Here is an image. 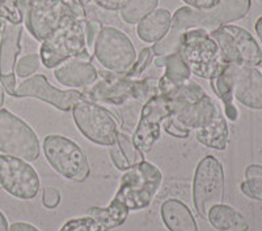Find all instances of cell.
<instances>
[{
  "mask_svg": "<svg viewBox=\"0 0 262 231\" xmlns=\"http://www.w3.org/2000/svg\"><path fill=\"white\" fill-rule=\"evenodd\" d=\"M210 81L226 107L227 118L232 122L238 116L233 99L252 110H262V72L256 67L227 63L221 73Z\"/></svg>",
  "mask_w": 262,
  "mask_h": 231,
  "instance_id": "cell-1",
  "label": "cell"
},
{
  "mask_svg": "<svg viewBox=\"0 0 262 231\" xmlns=\"http://www.w3.org/2000/svg\"><path fill=\"white\" fill-rule=\"evenodd\" d=\"M86 18L66 17L50 36L42 41L39 58L46 68H54L72 58L92 62L86 46Z\"/></svg>",
  "mask_w": 262,
  "mask_h": 231,
  "instance_id": "cell-2",
  "label": "cell"
},
{
  "mask_svg": "<svg viewBox=\"0 0 262 231\" xmlns=\"http://www.w3.org/2000/svg\"><path fill=\"white\" fill-rule=\"evenodd\" d=\"M100 80L85 90L86 101L107 105H122L127 101H148L159 94V80L154 77L131 79L123 73L100 72Z\"/></svg>",
  "mask_w": 262,
  "mask_h": 231,
  "instance_id": "cell-3",
  "label": "cell"
},
{
  "mask_svg": "<svg viewBox=\"0 0 262 231\" xmlns=\"http://www.w3.org/2000/svg\"><path fill=\"white\" fill-rule=\"evenodd\" d=\"M179 53L190 72L201 79H214L227 64L216 42L202 29H191L180 39Z\"/></svg>",
  "mask_w": 262,
  "mask_h": 231,
  "instance_id": "cell-4",
  "label": "cell"
},
{
  "mask_svg": "<svg viewBox=\"0 0 262 231\" xmlns=\"http://www.w3.org/2000/svg\"><path fill=\"white\" fill-rule=\"evenodd\" d=\"M163 175L152 163L143 161L128 169L121 178L114 200L130 211H140L154 200L161 186Z\"/></svg>",
  "mask_w": 262,
  "mask_h": 231,
  "instance_id": "cell-5",
  "label": "cell"
},
{
  "mask_svg": "<svg viewBox=\"0 0 262 231\" xmlns=\"http://www.w3.org/2000/svg\"><path fill=\"white\" fill-rule=\"evenodd\" d=\"M23 16L30 34L43 41L66 17H86V13L78 0H29Z\"/></svg>",
  "mask_w": 262,
  "mask_h": 231,
  "instance_id": "cell-6",
  "label": "cell"
},
{
  "mask_svg": "<svg viewBox=\"0 0 262 231\" xmlns=\"http://www.w3.org/2000/svg\"><path fill=\"white\" fill-rule=\"evenodd\" d=\"M43 151L50 166L66 179L84 182L91 174V167L80 146L60 135H50L43 140Z\"/></svg>",
  "mask_w": 262,
  "mask_h": 231,
  "instance_id": "cell-7",
  "label": "cell"
},
{
  "mask_svg": "<svg viewBox=\"0 0 262 231\" xmlns=\"http://www.w3.org/2000/svg\"><path fill=\"white\" fill-rule=\"evenodd\" d=\"M0 151L33 162L39 156V140L28 123L6 109H0Z\"/></svg>",
  "mask_w": 262,
  "mask_h": 231,
  "instance_id": "cell-8",
  "label": "cell"
},
{
  "mask_svg": "<svg viewBox=\"0 0 262 231\" xmlns=\"http://www.w3.org/2000/svg\"><path fill=\"white\" fill-rule=\"evenodd\" d=\"M75 124L81 134L97 145H113L119 132L118 122L105 107L91 101H79L72 107Z\"/></svg>",
  "mask_w": 262,
  "mask_h": 231,
  "instance_id": "cell-9",
  "label": "cell"
},
{
  "mask_svg": "<svg viewBox=\"0 0 262 231\" xmlns=\"http://www.w3.org/2000/svg\"><path fill=\"white\" fill-rule=\"evenodd\" d=\"M224 199V170L214 156H206L200 161L194 172L193 201L202 218L212 207Z\"/></svg>",
  "mask_w": 262,
  "mask_h": 231,
  "instance_id": "cell-10",
  "label": "cell"
},
{
  "mask_svg": "<svg viewBox=\"0 0 262 231\" xmlns=\"http://www.w3.org/2000/svg\"><path fill=\"white\" fill-rule=\"evenodd\" d=\"M209 34L221 48L226 63L250 67L262 65V48L244 28L227 24Z\"/></svg>",
  "mask_w": 262,
  "mask_h": 231,
  "instance_id": "cell-11",
  "label": "cell"
},
{
  "mask_svg": "<svg viewBox=\"0 0 262 231\" xmlns=\"http://www.w3.org/2000/svg\"><path fill=\"white\" fill-rule=\"evenodd\" d=\"M93 54L105 68L114 73H126L138 57L131 39L122 30L112 27L102 28Z\"/></svg>",
  "mask_w": 262,
  "mask_h": 231,
  "instance_id": "cell-12",
  "label": "cell"
},
{
  "mask_svg": "<svg viewBox=\"0 0 262 231\" xmlns=\"http://www.w3.org/2000/svg\"><path fill=\"white\" fill-rule=\"evenodd\" d=\"M0 186L13 197L32 200L38 195L41 182L27 161L0 154Z\"/></svg>",
  "mask_w": 262,
  "mask_h": 231,
  "instance_id": "cell-13",
  "label": "cell"
},
{
  "mask_svg": "<svg viewBox=\"0 0 262 231\" xmlns=\"http://www.w3.org/2000/svg\"><path fill=\"white\" fill-rule=\"evenodd\" d=\"M172 115L169 102L165 95H154L142 109L139 122L133 135V142L142 153H147L160 137L161 123Z\"/></svg>",
  "mask_w": 262,
  "mask_h": 231,
  "instance_id": "cell-14",
  "label": "cell"
},
{
  "mask_svg": "<svg viewBox=\"0 0 262 231\" xmlns=\"http://www.w3.org/2000/svg\"><path fill=\"white\" fill-rule=\"evenodd\" d=\"M13 97L37 98L62 111H70L75 104L85 99L84 93L79 90H60L54 88L43 74H37L23 81L16 88Z\"/></svg>",
  "mask_w": 262,
  "mask_h": 231,
  "instance_id": "cell-15",
  "label": "cell"
},
{
  "mask_svg": "<svg viewBox=\"0 0 262 231\" xmlns=\"http://www.w3.org/2000/svg\"><path fill=\"white\" fill-rule=\"evenodd\" d=\"M21 24L4 22L0 41V83L9 95L16 90V60L21 50Z\"/></svg>",
  "mask_w": 262,
  "mask_h": 231,
  "instance_id": "cell-16",
  "label": "cell"
},
{
  "mask_svg": "<svg viewBox=\"0 0 262 231\" xmlns=\"http://www.w3.org/2000/svg\"><path fill=\"white\" fill-rule=\"evenodd\" d=\"M54 76L62 85L70 88H83L96 83L98 72L92 62L72 58L58 65L54 71Z\"/></svg>",
  "mask_w": 262,
  "mask_h": 231,
  "instance_id": "cell-17",
  "label": "cell"
},
{
  "mask_svg": "<svg viewBox=\"0 0 262 231\" xmlns=\"http://www.w3.org/2000/svg\"><path fill=\"white\" fill-rule=\"evenodd\" d=\"M161 219L169 231H198L193 213L177 199H169L161 205Z\"/></svg>",
  "mask_w": 262,
  "mask_h": 231,
  "instance_id": "cell-18",
  "label": "cell"
},
{
  "mask_svg": "<svg viewBox=\"0 0 262 231\" xmlns=\"http://www.w3.org/2000/svg\"><path fill=\"white\" fill-rule=\"evenodd\" d=\"M172 15L168 9H155L138 22L137 33L139 39L148 43H155L167 36L170 28Z\"/></svg>",
  "mask_w": 262,
  "mask_h": 231,
  "instance_id": "cell-19",
  "label": "cell"
},
{
  "mask_svg": "<svg viewBox=\"0 0 262 231\" xmlns=\"http://www.w3.org/2000/svg\"><path fill=\"white\" fill-rule=\"evenodd\" d=\"M109 156L114 166L121 171H127L144 161L143 153L134 145L133 139L123 134L122 131H119L116 142L109 148Z\"/></svg>",
  "mask_w": 262,
  "mask_h": 231,
  "instance_id": "cell-20",
  "label": "cell"
},
{
  "mask_svg": "<svg viewBox=\"0 0 262 231\" xmlns=\"http://www.w3.org/2000/svg\"><path fill=\"white\" fill-rule=\"evenodd\" d=\"M228 124H227L226 116L223 111L216 113V115L210 120L202 128L195 131L196 140L207 146V148L216 149V150H224L228 145Z\"/></svg>",
  "mask_w": 262,
  "mask_h": 231,
  "instance_id": "cell-21",
  "label": "cell"
},
{
  "mask_svg": "<svg viewBox=\"0 0 262 231\" xmlns=\"http://www.w3.org/2000/svg\"><path fill=\"white\" fill-rule=\"evenodd\" d=\"M209 222L216 231H248L249 223L240 212L229 205L217 204L207 213Z\"/></svg>",
  "mask_w": 262,
  "mask_h": 231,
  "instance_id": "cell-22",
  "label": "cell"
},
{
  "mask_svg": "<svg viewBox=\"0 0 262 231\" xmlns=\"http://www.w3.org/2000/svg\"><path fill=\"white\" fill-rule=\"evenodd\" d=\"M86 216L93 218L104 231H111L118 226L123 225L128 216V209L121 202L112 200L106 208H90Z\"/></svg>",
  "mask_w": 262,
  "mask_h": 231,
  "instance_id": "cell-23",
  "label": "cell"
},
{
  "mask_svg": "<svg viewBox=\"0 0 262 231\" xmlns=\"http://www.w3.org/2000/svg\"><path fill=\"white\" fill-rule=\"evenodd\" d=\"M155 65L165 67L164 77L173 85L182 84L190 79V69L188 68V65L185 64L179 51L169 54V55H164V57H158L155 59Z\"/></svg>",
  "mask_w": 262,
  "mask_h": 231,
  "instance_id": "cell-24",
  "label": "cell"
},
{
  "mask_svg": "<svg viewBox=\"0 0 262 231\" xmlns=\"http://www.w3.org/2000/svg\"><path fill=\"white\" fill-rule=\"evenodd\" d=\"M158 6L159 0H126L119 13L126 24H138L147 15L154 12Z\"/></svg>",
  "mask_w": 262,
  "mask_h": 231,
  "instance_id": "cell-25",
  "label": "cell"
},
{
  "mask_svg": "<svg viewBox=\"0 0 262 231\" xmlns=\"http://www.w3.org/2000/svg\"><path fill=\"white\" fill-rule=\"evenodd\" d=\"M240 188L248 197L262 201V165L253 163L245 169V181Z\"/></svg>",
  "mask_w": 262,
  "mask_h": 231,
  "instance_id": "cell-26",
  "label": "cell"
},
{
  "mask_svg": "<svg viewBox=\"0 0 262 231\" xmlns=\"http://www.w3.org/2000/svg\"><path fill=\"white\" fill-rule=\"evenodd\" d=\"M0 18L11 24H21L24 20L20 0H0Z\"/></svg>",
  "mask_w": 262,
  "mask_h": 231,
  "instance_id": "cell-27",
  "label": "cell"
},
{
  "mask_svg": "<svg viewBox=\"0 0 262 231\" xmlns=\"http://www.w3.org/2000/svg\"><path fill=\"white\" fill-rule=\"evenodd\" d=\"M154 57H155V54H154L152 47L143 48L137 57V60H135V63L133 64V67L123 74L127 77H131V79H137V77L143 73V72L146 71L147 67L151 64Z\"/></svg>",
  "mask_w": 262,
  "mask_h": 231,
  "instance_id": "cell-28",
  "label": "cell"
},
{
  "mask_svg": "<svg viewBox=\"0 0 262 231\" xmlns=\"http://www.w3.org/2000/svg\"><path fill=\"white\" fill-rule=\"evenodd\" d=\"M39 64H41V58L38 54H29L16 63L15 72L18 77H28L38 71Z\"/></svg>",
  "mask_w": 262,
  "mask_h": 231,
  "instance_id": "cell-29",
  "label": "cell"
},
{
  "mask_svg": "<svg viewBox=\"0 0 262 231\" xmlns=\"http://www.w3.org/2000/svg\"><path fill=\"white\" fill-rule=\"evenodd\" d=\"M59 231H104L102 227L96 222L90 216L81 217V218L70 219L63 225Z\"/></svg>",
  "mask_w": 262,
  "mask_h": 231,
  "instance_id": "cell-30",
  "label": "cell"
},
{
  "mask_svg": "<svg viewBox=\"0 0 262 231\" xmlns=\"http://www.w3.org/2000/svg\"><path fill=\"white\" fill-rule=\"evenodd\" d=\"M102 25L100 21H88L86 20V46H88V50L93 55V50H95V43L96 39H97L98 34L101 32Z\"/></svg>",
  "mask_w": 262,
  "mask_h": 231,
  "instance_id": "cell-31",
  "label": "cell"
},
{
  "mask_svg": "<svg viewBox=\"0 0 262 231\" xmlns=\"http://www.w3.org/2000/svg\"><path fill=\"white\" fill-rule=\"evenodd\" d=\"M164 130L167 131L170 136L179 137V139H186L189 136V134H190V130L182 127L172 116H169V118L164 120Z\"/></svg>",
  "mask_w": 262,
  "mask_h": 231,
  "instance_id": "cell-32",
  "label": "cell"
},
{
  "mask_svg": "<svg viewBox=\"0 0 262 231\" xmlns=\"http://www.w3.org/2000/svg\"><path fill=\"white\" fill-rule=\"evenodd\" d=\"M42 202L48 209H54L60 204V192L54 187H46L42 193Z\"/></svg>",
  "mask_w": 262,
  "mask_h": 231,
  "instance_id": "cell-33",
  "label": "cell"
},
{
  "mask_svg": "<svg viewBox=\"0 0 262 231\" xmlns=\"http://www.w3.org/2000/svg\"><path fill=\"white\" fill-rule=\"evenodd\" d=\"M182 2H185L189 7H193L196 9L214 8L221 3V0H182Z\"/></svg>",
  "mask_w": 262,
  "mask_h": 231,
  "instance_id": "cell-34",
  "label": "cell"
},
{
  "mask_svg": "<svg viewBox=\"0 0 262 231\" xmlns=\"http://www.w3.org/2000/svg\"><path fill=\"white\" fill-rule=\"evenodd\" d=\"M93 2L98 7L107 9V11H119L126 3V0H93Z\"/></svg>",
  "mask_w": 262,
  "mask_h": 231,
  "instance_id": "cell-35",
  "label": "cell"
},
{
  "mask_svg": "<svg viewBox=\"0 0 262 231\" xmlns=\"http://www.w3.org/2000/svg\"><path fill=\"white\" fill-rule=\"evenodd\" d=\"M8 231H39L38 228L34 227L33 225L25 222H16L13 225H11Z\"/></svg>",
  "mask_w": 262,
  "mask_h": 231,
  "instance_id": "cell-36",
  "label": "cell"
},
{
  "mask_svg": "<svg viewBox=\"0 0 262 231\" xmlns=\"http://www.w3.org/2000/svg\"><path fill=\"white\" fill-rule=\"evenodd\" d=\"M8 221H7L6 216L0 212V231H8Z\"/></svg>",
  "mask_w": 262,
  "mask_h": 231,
  "instance_id": "cell-37",
  "label": "cell"
},
{
  "mask_svg": "<svg viewBox=\"0 0 262 231\" xmlns=\"http://www.w3.org/2000/svg\"><path fill=\"white\" fill-rule=\"evenodd\" d=\"M256 33H257V36H258L259 41L262 42V17H259L258 20H257L256 22Z\"/></svg>",
  "mask_w": 262,
  "mask_h": 231,
  "instance_id": "cell-38",
  "label": "cell"
},
{
  "mask_svg": "<svg viewBox=\"0 0 262 231\" xmlns=\"http://www.w3.org/2000/svg\"><path fill=\"white\" fill-rule=\"evenodd\" d=\"M78 2H79V4H80V6L83 7L84 11H85V9H86V7L91 6V4H92V3H95L93 0H78Z\"/></svg>",
  "mask_w": 262,
  "mask_h": 231,
  "instance_id": "cell-39",
  "label": "cell"
},
{
  "mask_svg": "<svg viewBox=\"0 0 262 231\" xmlns=\"http://www.w3.org/2000/svg\"><path fill=\"white\" fill-rule=\"evenodd\" d=\"M3 104H4V92H3V88H2V85H0V109H2Z\"/></svg>",
  "mask_w": 262,
  "mask_h": 231,
  "instance_id": "cell-40",
  "label": "cell"
},
{
  "mask_svg": "<svg viewBox=\"0 0 262 231\" xmlns=\"http://www.w3.org/2000/svg\"><path fill=\"white\" fill-rule=\"evenodd\" d=\"M3 25H4L3 18H0V32H2V29H3Z\"/></svg>",
  "mask_w": 262,
  "mask_h": 231,
  "instance_id": "cell-41",
  "label": "cell"
},
{
  "mask_svg": "<svg viewBox=\"0 0 262 231\" xmlns=\"http://www.w3.org/2000/svg\"><path fill=\"white\" fill-rule=\"evenodd\" d=\"M259 2H261V3H262V0H259Z\"/></svg>",
  "mask_w": 262,
  "mask_h": 231,
  "instance_id": "cell-42",
  "label": "cell"
}]
</instances>
